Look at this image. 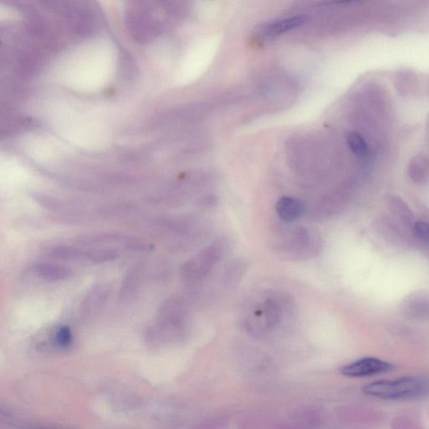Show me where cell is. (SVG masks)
Segmentation results:
<instances>
[{
    "label": "cell",
    "mask_w": 429,
    "mask_h": 429,
    "mask_svg": "<svg viewBox=\"0 0 429 429\" xmlns=\"http://www.w3.org/2000/svg\"><path fill=\"white\" fill-rule=\"evenodd\" d=\"M319 237L306 227L286 224L272 239V248L278 255L291 260L307 259L319 251Z\"/></svg>",
    "instance_id": "cell-4"
},
{
    "label": "cell",
    "mask_w": 429,
    "mask_h": 429,
    "mask_svg": "<svg viewBox=\"0 0 429 429\" xmlns=\"http://www.w3.org/2000/svg\"><path fill=\"white\" fill-rule=\"evenodd\" d=\"M276 211L283 223L293 224L301 218L305 208L299 200L283 197L279 199L276 204Z\"/></svg>",
    "instance_id": "cell-13"
},
{
    "label": "cell",
    "mask_w": 429,
    "mask_h": 429,
    "mask_svg": "<svg viewBox=\"0 0 429 429\" xmlns=\"http://www.w3.org/2000/svg\"><path fill=\"white\" fill-rule=\"evenodd\" d=\"M239 262H231L224 272V285L233 288L239 283L244 273V266Z\"/></svg>",
    "instance_id": "cell-17"
},
{
    "label": "cell",
    "mask_w": 429,
    "mask_h": 429,
    "mask_svg": "<svg viewBox=\"0 0 429 429\" xmlns=\"http://www.w3.org/2000/svg\"><path fill=\"white\" fill-rule=\"evenodd\" d=\"M412 232L415 239L423 243L429 244V223L424 220H419L414 225Z\"/></svg>",
    "instance_id": "cell-19"
},
{
    "label": "cell",
    "mask_w": 429,
    "mask_h": 429,
    "mask_svg": "<svg viewBox=\"0 0 429 429\" xmlns=\"http://www.w3.org/2000/svg\"><path fill=\"white\" fill-rule=\"evenodd\" d=\"M145 226L170 239L177 248L197 243L206 233V225L201 219L188 216H160L149 220Z\"/></svg>",
    "instance_id": "cell-3"
},
{
    "label": "cell",
    "mask_w": 429,
    "mask_h": 429,
    "mask_svg": "<svg viewBox=\"0 0 429 429\" xmlns=\"http://www.w3.org/2000/svg\"><path fill=\"white\" fill-rule=\"evenodd\" d=\"M144 273V264H139L129 271L120 288L119 299L121 301L128 302L135 297L143 283Z\"/></svg>",
    "instance_id": "cell-11"
},
{
    "label": "cell",
    "mask_w": 429,
    "mask_h": 429,
    "mask_svg": "<svg viewBox=\"0 0 429 429\" xmlns=\"http://www.w3.org/2000/svg\"><path fill=\"white\" fill-rule=\"evenodd\" d=\"M47 254L55 260L89 265L107 264L119 257L116 250L85 248L78 245L54 246L48 250Z\"/></svg>",
    "instance_id": "cell-8"
},
{
    "label": "cell",
    "mask_w": 429,
    "mask_h": 429,
    "mask_svg": "<svg viewBox=\"0 0 429 429\" xmlns=\"http://www.w3.org/2000/svg\"><path fill=\"white\" fill-rule=\"evenodd\" d=\"M395 366L375 357H365L340 369L345 377L361 378L393 372Z\"/></svg>",
    "instance_id": "cell-9"
},
{
    "label": "cell",
    "mask_w": 429,
    "mask_h": 429,
    "mask_svg": "<svg viewBox=\"0 0 429 429\" xmlns=\"http://www.w3.org/2000/svg\"><path fill=\"white\" fill-rule=\"evenodd\" d=\"M111 289L107 283H99L91 288L83 299L80 308L82 319H89L97 315L110 298Z\"/></svg>",
    "instance_id": "cell-10"
},
{
    "label": "cell",
    "mask_w": 429,
    "mask_h": 429,
    "mask_svg": "<svg viewBox=\"0 0 429 429\" xmlns=\"http://www.w3.org/2000/svg\"><path fill=\"white\" fill-rule=\"evenodd\" d=\"M347 144L354 155L360 158V159L364 160L368 157V145L366 143V141L360 133L356 132L349 133L347 136Z\"/></svg>",
    "instance_id": "cell-16"
},
{
    "label": "cell",
    "mask_w": 429,
    "mask_h": 429,
    "mask_svg": "<svg viewBox=\"0 0 429 429\" xmlns=\"http://www.w3.org/2000/svg\"><path fill=\"white\" fill-rule=\"evenodd\" d=\"M408 174L415 183L423 184L429 180V159L426 156H418L410 161Z\"/></svg>",
    "instance_id": "cell-15"
},
{
    "label": "cell",
    "mask_w": 429,
    "mask_h": 429,
    "mask_svg": "<svg viewBox=\"0 0 429 429\" xmlns=\"http://www.w3.org/2000/svg\"><path fill=\"white\" fill-rule=\"evenodd\" d=\"M420 299H415L412 302L410 307H418L419 310L416 311L415 314H419L421 316L428 315L429 316V301L425 299V298H419Z\"/></svg>",
    "instance_id": "cell-21"
},
{
    "label": "cell",
    "mask_w": 429,
    "mask_h": 429,
    "mask_svg": "<svg viewBox=\"0 0 429 429\" xmlns=\"http://www.w3.org/2000/svg\"><path fill=\"white\" fill-rule=\"evenodd\" d=\"M74 243L82 247L124 250L130 253H149L153 246L143 239L123 232H99L93 234L82 235L73 240Z\"/></svg>",
    "instance_id": "cell-7"
},
{
    "label": "cell",
    "mask_w": 429,
    "mask_h": 429,
    "mask_svg": "<svg viewBox=\"0 0 429 429\" xmlns=\"http://www.w3.org/2000/svg\"><path fill=\"white\" fill-rule=\"evenodd\" d=\"M368 397L394 401L421 398L429 394V380L422 377H403L370 383L362 389Z\"/></svg>",
    "instance_id": "cell-5"
},
{
    "label": "cell",
    "mask_w": 429,
    "mask_h": 429,
    "mask_svg": "<svg viewBox=\"0 0 429 429\" xmlns=\"http://www.w3.org/2000/svg\"><path fill=\"white\" fill-rule=\"evenodd\" d=\"M190 315L186 299L177 295L170 297L160 307L155 319L145 331L149 343L161 344L180 340L189 330Z\"/></svg>",
    "instance_id": "cell-2"
},
{
    "label": "cell",
    "mask_w": 429,
    "mask_h": 429,
    "mask_svg": "<svg viewBox=\"0 0 429 429\" xmlns=\"http://www.w3.org/2000/svg\"><path fill=\"white\" fill-rule=\"evenodd\" d=\"M391 205L393 206V209L396 214H397L400 218H402L404 222H410L412 218V213L406 205L404 204L402 200L398 198H393L391 202Z\"/></svg>",
    "instance_id": "cell-20"
},
{
    "label": "cell",
    "mask_w": 429,
    "mask_h": 429,
    "mask_svg": "<svg viewBox=\"0 0 429 429\" xmlns=\"http://www.w3.org/2000/svg\"><path fill=\"white\" fill-rule=\"evenodd\" d=\"M33 274L47 282H59L66 280L72 276V270L66 266L51 262H36L31 266Z\"/></svg>",
    "instance_id": "cell-12"
},
{
    "label": "cell",
    "mask_w": 429,
    "mask_h": 429,
    "mask_svg": "<svg viewBox=\"0 0 429 429\" xmlns=\"http://www.w3.org/2000/svg\"><path fill=\"white\" fill-rule=\"evenodd\" d=\"M227 249V241L224 239L216 241L203 248L181 266V280L193 285L202 282L226 255Z\"/></svg>",
    "instance_id": "cell-6"
},
{
    "label": "cell",
    "mask_w": 429,
    "mask_h": 429,
    "mask_svg": "<svg viewBox=\"0 0 429 429\" xmlns=\"http://www.w3.org/2000/svg\"><path fill=\"white\" fill-rule=\"evenodd\" d=\"M307 22L308 17L306 15H297L294 16V17L278 20V22L269 24L268 28L266 29V33L269 36L281 35L283 33L288 32L303 26Z\"/></svg>",
    "instance_id": "cell-14"
},
{
    "label": "cell",
    "mask_w": 429,
    "mask_h": 429,
    "mask_svg": "<svg viewBox=\"0 0 429 429\" xmlns=\"http://www.w3.org/2000/svg\"><path fill=\"white\" fill-rule=\"evenodd\" d=\"M54 343L61 348L69 347L73 341V333L66 324H61L53 331L52 336Z\"/></svg>",
    "instance_id": "cell-18"
},
{
    "label": "cell",
    "mask_w": 429,
    "mask_h": 429,
    "mask_svg": "<svg viewBox=\"0 0 429 429\" xmlns=\"http://www.w3.org/2000/svg\"><path fill=\"white\" fill-rule=\"evenodd\" d=\"M294 299L285 291L268 290L253 298L241 312V322L254 336L285 331L296 320Z\"/></svg>",
    "instance_id": "cell-1"
}]
</instances>
